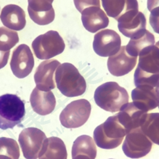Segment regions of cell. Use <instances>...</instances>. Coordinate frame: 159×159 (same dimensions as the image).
Listing matches in <instances>:
<instances>
[{
	"mask_svg": "<svg viewBox=\"0 0 159 159\" xmlns=\"http://www.w3.org/2000/svg\"><path fill=\"white\" fill-rule=\"evenodd\" d=\"M159 82V48L151 45L139 54V62L134 73L136 88L157 87Z\"/></svg>",
	"mask_w": 159,
	"mask_h": 159,
	"instance_id": "1",
	"label": "cell"
},
{
	"mask_svg": "<svg viewBox=\"0 0 159 159\" xmlns=\"http://www.w3.org/2000/svg\"><path fill=\"white\" fill-rule=\"evenodd\" d=\"M56 87L63 95L69 98L77 97L84 94L87 84L84 78L73 64H60L55 73Z\"/></svg>",
	"mask_w": 159,
	"mask_h": 159,
	"instance_id": "2",
	"label": "cell"
},
{
	"mask_svg": "<svg viewBox=\"0 0 159 159\" xmlns=\"http://www.w3.org/2000/svg\"><path fill=\"white\" fill-rule=\"evenodd\" d=\"M94 101L98 106L105 111L116 112L129 102V94L125 88L116 82H107L95 90Z\"/></svg>",
	"mask_w": 159,
	"mask_h": 159,
	"instance_id": "3",
	"label": "cell"
},
{
	"mask_svg": "<svg viewBox=\"0 0 159 159\" xmlns=\"http://www.w3.org/2000/svg\"><path fill=\"white\" fill-rule=\"evenodd\" d=\"M126 132L117 116H110L106 121L97 126L94 131V140L102 149H114L123 142Z\"/></svg>",
	"mask_w": 159,
	"mask_h": 159,
	"instance_id": "4",
	"label": "cell"
},
{
	"mask_svg": "<svg viewBox=\"0 0 159 159\" xmlns=\"http://www.w3.org/2000/svg\"><path fill=\"white\" fill-rule=\"evenodd\" d=\"M25 104L16 94L0 96V129H13L25 117Z\"/></svg>",
	"mask_w": 159,
	"mask_h": 159,
	"instance_id": "5",
	"label": "cell"
},
{
	"mask_svg": "<svg viewBox=\"0 0 159 159\" xmlns=\"http://www.w3.org/2000/svg\"><path fill=\"white\" fill-rule=\"evenodd\" d=\"M65 42L57 31L49 30L37 37L32 42V48L36 57L48 60L60 55L65 49Z\"/></svg>",
	"mask_w": 159,
	"mask_h": 159,
	"instance_id": "6",
	"label": "cell"
},
{
	"mask_svg": "<svg viewBox=\"0 0 159 159\" xmlns=\"http://www.w3.org/2000/svg\"><path fill=\"white\" fill-rule=\"evenodd\" d=\"M91 105L86 99L70 102L60 113L59 120L64 127L78 128L87 123L91 115Z\"/></svg>",
	"mask_w": 159,
	"mask_h": 159,
	"instance_id": "7",
	"label": "cell"
},
{
	"mask_svg": "<svg viewBox=\"0 0 159 159\" xmlns=\"http://www.w3.org/2000/svg\"><path fill=\"white\" fill-rule=\"evenodd\" d=\"M47 137L41 129L29 127L23 129L19 135V143L26 159H38Z\"/></svg>",
	"mask_w": 159,
	"mask_h": 159,
	"instance_id": "8",
	"label": "cell"
},
{
	"mask_svg": "<svg viewBox=\"0 0 159 159\" xmlns=\"http://www.w3.org/2000/svg\"><path fill=\"white\" fill-rule=\"evenodd\" d=\"M152 142L138 127L128 133L123 142V151L130 158H140L151 151Z\"/></svg>",
	"mask_w": 159,
	"mask_h": 159,
	"instance_id": "9",
	"label": "cell"
},
{
	"mask_svg": "<svg viewBox=\"0 0 159 159\" xmlns=\"http://www.w3.org/2000/svg\"><path fill=\"white\" fill-rule=\"evenodd\" d=\"M121 48V38L111 29L102 30L94 38V52L102 57H109L116 54Z\"/></svg>",
	"mask_w": 159,
	"mask_h": 159,
	"instance_id": "10",
	"label": "cell"
},
{
	"mask_svg": "<svg viewBox=\"0 0 159 159\" xmlns=\"http://www.w3.org/2000/svg\"><path fill=\"white\" fill-rule=\"evenodd\" d=\"M34 66V59L30 48L27 45H19L12 55L10 67L15 76L25 78L31 73Z\"/></svg>",
	"mask_w": 159,
	"mask_h": 159,
	"instance_id": "11",
	"label": "cell"
},
{
	"mask_svg": "<svg viewBox=\"0 0 159 159\" xmlns=\"http://www.w3.org/2000/svg\"><path fill=\"white\" fill-rule=\"evenodd\" d=\"M147 20L143 13L130 10L118 19V28L124 36L133 38L146 30Z\"/></svg>",
	"mask_w": 159,
	"mask_h": 159,
	"instance_id": "12",
	"label": "cell"
},
{
	"mask_svg": "<svg viewBox=\"0 0 159 159\" xmlns=\"http://www.w3.org/2000/svg\"><path fill=\"white\" fill-rule=\"evenodd\" d=\"M30 18L38 25H47L55 19V10L52 7L54 0H27Z\"/></svg>",
	"mask_w": 159,
	"mask_h": 159,
	"instance_id": "13",
	"label": "cell"
},
{
	"mask_svg": "<svg viewBox=\"0 0 159 159\" xmlns=\"http://www.w3.org/2000/svg\"><path fill=\"white\" fill-rule=\"evenodd\" d=\"M59 65L60 62L56 59H48L40 63L34 74V81L38 90L49 91L56 88L54 75Z\"/></svg>",
	"mask_w": 159,
	"mask_h": 159,
	"instance_id": "14",
	"label": "cell"
},
{
	"mask_svg": "<svg viewBox=\"0 0 159 159\" xmlns=\"http://www.w3.org/2000/svg\"><path fill=\"white\" fill-rule=\"evenodd\" d=\"M116 115L120 124L125 128L126 134L131 130L140 127L148 112L137 108L134 103H126L121 107Z\"/></svg>",
	"mask_w": 159,
	"mask_h": 159,
	"instance_id": "15",
	"label": "cell"
},
{
	"mask_svg": "<svg viewBox=\"0 0 159 159\" xmlns=\"http://www.w3.org/2000/svg\"><path fill=\"white\" fill-rule=\"evenodd\" d=\"M137 64V57L129 56L126 46H121L116 54L109 56L107 62L108 71L115 76H122L127 74Z\"/></svg>",
	"mask_w": 159,
	"mask_h": 159,
	"instance_id": "16",
	"label": "cell"
},
{
	"mask_svg": "<svg viewBox=\"0 0 159 159\" xmlns=\"http://www.w3.org/2000/svg\"><path fill=\"white\" fill-rule=\"evenodd\" d=\"M81 14L84 27L91 33H96L99 30L106 28L109 24L106 13L100 7H88L82 12Z\"/></svg>",
	"mask_w": 159,
	"mask_h": 159,
	"instance_id": "17",
	"label": "cell"
},
{
	"mask_svg": "<svg viewBox=\"0 0 159 159\" xmlns=\"http://www.w3.org/2000/svg\"><path fill=\"white\" fill-rule=\"evenodd\" d=\"M30 102L34 111L41 116H47L52 112L56 105V97L51 91H40L37 88L31 92Z\"/></svg>",
	"mask_w": 159,
	"mask_h": 159,
	"instance_id": "18",
	"label": "cell"
},
{
	"mask_svg": "<svg viewBox=\"0 0 159 159\" xmlns=\"http://www.w3.org/2000/svg\"><path fill=\"white\" fill-rule=\"evenodd\" d=\"M133 103L142 111L148 112L158 106L159 100L156 92V88L138 87L131 93Z\"/></svg>",
	"mask_w": 159,
	"mask_h": 159,
	"instance_id": "19",
	"label": "cell"
},
{
	"mask_svg": "<svg viewBox=\"0 0 159 159\" xmlns=\"http://www.w3.org/2000/svg\"><path fill=\"white\" fill-rule=\"evenodd\" d=\"M0 20L7 28L21 30L26 26L25 12L19 6L10 4L4 7L0 13Z\"/></svg>",
	"mask_w": 159,
	"mask_h": 159,
	"instance_id": "20",
	"label": "cell"
},
{
	"mask_svg": "<svg viewBox=\"0 0 159 159\" xmlns=\"http://www.w3.org/2000/svg\"><path fill=\"white\" fill-rule=\"evenodd\" d=\"M96 155L95 142L89 136H80L73 142L72 159H95Z\"/></svg>",
	"mask_w": 159,
	"mask_h": 159,
	"instance_id": "21",
	"label": "cell"
},
{
	"mask_svg": "<svg viewBox=\"0 0 159 159\" xmlns=\"http://www.w3.org/2000/svg\"><path fill=\"white\" fill-rule=\"evenodd\" d=\"M107 15L118 20L119 17L130 10H139L137 0H102Z\"/></svg>",
	"mask_w": 159,
	"mask_h": 159,
	"instance_id": "22",
	"label": "cell"
},
{
	"mask_svg": "<svg viewBox=\"0 0 159 159\" xmlns=\"http://www.w3.org/2000/svg\"><path fill=\"white\" fill-rule=\"evenodd\" d=\"M38 159H67V151L62 139L52 137L47 138Z\"/></svg>",
	"mask_w": 159,
	"mask_h": 159,
	"instance_id": "23",
	"label": "cell"
},
{
	"mask_svg": "<svg viewBox=\"0 0 159 159\" xmlns=\"http://www.w3.org/2000/svg\"><path fill=\"white\" fill-rule=\"evenodd\" d=\"M154 43L155 40L154 35L148 30H145L137 36L130 38L129 43L126 46V52L133 57L137 58L142 50L148 46L154 45Z\"/></svg>",
	"mask_w": 159,
	"mask_h": 159,
	"instance_id": "24",
	"label": "cell"
},
{
	"mask_svg": "<svg viewBox=\"0 0 159 159\" xmlns=\"http://www.w3.org/2000/svg\"><path fill=\"white\" fill-rule=\"evenodd\" d=\"M140 128L152 143L159 145V113L147 115Z\"/></svg>",
	"mask_w": 159,
	"mask_h": 159,
	"instance_id": "25",
	"label": "cell"
},
{
	"mask_svg": "<svg viewBox=\"0 0 159 159\" xmlns=\"http://www.w3.org/2000/svg\"><path fill=\"white\" fill-rule=\"evenodd\" d=\"M19 42V36L16 31L0 27V51H10Z\"/></svg>",
	"mask_w": 159,
	"mask_h": 159,
	"instance_id": "26",
	"label": "cell"
},
{
	"mask_svg": "<svg viewBox=\"0 0 159 159\" xmlns=\"http://www.w3.org/2000/svg\"><path fill=\"white\" fill-rule=\"evenodd\" d=\"M0 155H5L11 159H19L20 148L15 140L0 137Z\"/></svg>",
	"mask_w": 159,
	"mask_h": 159,
	"instance_id": "27",
	"label": "cell"
},
{
	"mask_svg": "<svg viewBox=\"0 0 159 159\" xmlns=\"http://www.w3.org/2000/svg\"><path fill=\"white\" fill-rule=\"evenodd\" d=\"M76 10L81 13L85 9L91 7H100V0H73Z\"/></svg>",
	"mask_w": 159,
	"mask_h": 159,
	"instance_id": "28",
	"label": "cell"
},
{
	"mask_svg": "<svg viewBox=\"0 0 159 159\" xmlns=\"http://www.w3.org/2000/svg\"><path fill=\"white\" fill-rule=\"evenodd\" d=\"M149 21L154 31L159 34V7L151 10Z\"/></svg>",
	"mask_w": 159,
	"mask_h": 159,
	"instance_id": "29",
	"label": "cell"
},
{
	"mask_svg": "<svg viewBox=\"0 0 159 159\" xmlns=\"http://www.w3.org/2000/svg\"><path fill=\"white\" fill-rule=\"evenodd\" d=\"M10 51L2 52L0 51V69H2L7 66L10 57Z\"/></svg>",
	"mask_w": 159,
	"mask_h": 159,
	"instance_id": "30",
	"label": "cell"
},
{
	"mask_svg": "<svg viewBox=\"0 0 159 159\" xmlns=\"http://www.w3.org/2000/svg\"><path fill=\"white\" fill-rule=\"evenodd\" d=\"M159 7V0H148V9L151 11L156 7Z\"/></svg>",
	"mask_w": 159,
	"mask_h": 159,
	"instance_id": "31",
	"label": "cell"
},
{
	"mask_svg": "<svg viewBox=\"0 0 159 159\" xmlns=\"http://www.w3.org/2000/svg\"><path fill=\"white\" fill-rule=\"evenodd\" d=\"M156 92H157V97H158V100H159V82L157 84V87H156ZM158 108H159V105H158Z\"/></svg>",
	"mask_w": 159,
	"mask_h": 159,
	"instance_id": "32",
	"label": "cell"
},
{
	"mask_svg": "<svg viewBox=\"0 0 159 159\" xmlns=\"http://www.w3.org/2000/svg\"><path fill=\"white\" fill-rule=\"evenodd\" d=\"M0 159H11V158L5 155H0Z\"/></svg>",
	"mask_w": 159,
	"mask_h": 159,
	"instance_id": "33",
	"label": "cell"
},
{
	"mask_svg": "<svg viewBox=\"0 0 159 159\" xmlns=\"http://www.w3.org/2000/svg\"><path fill=\"white\" fill-rule=\"evenodd\" d=\"M156 46L158 47V48H159V41L157 42V43H156Z\"/></svg>",
	"mask_w": 159,
	"mask_h": 159,
	"instance_id": "34",
	"label": "cell"
}]
</instances>
